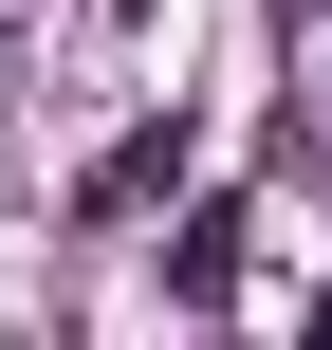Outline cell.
<instances>
[{
	"label": "cell",
	"instance_id": "obj_2",
	"mask_svg": "<svg viewBox=\"0 0 332 350\" xmlns=\"http://www.w3.org/2000/svg\"><path fill=\"white\" fill-rule=\"evenodd\" d=\"M240 240H259V221H240V203H203V221L166 240V277H185V295H240Z\"/></svg>",
	"mask_w": 332,
	"mask_h": 350
},
{
	"label": "cell",
	"instance_id": "obj_1",
	"mask_svg": "<svg viewBox=\"0 0 332 350\" xmlns=\"http://www.w3.org/2000/svg\"><path fill=\"white\" fill-rule=\"evenodd\" d=\"M166 166H185V129H129V148L74 185V203H92V221H129V203H166Z\"/></svg>",
	"mask_w": 332,
	"mask_h": 350
},
{
	"label": "cell",
	"instance_id": "obj_3",
	"mask_svg": "<svg viewBox=\"0 0 332 350\" xmlns=\"http://www.w3.org/2000/svg\"><path fill=\"white\" fill-rule=\"evenodd\" d=\"M314 350H332V295H314Z\"/></svg>",
	"mask_w": 332,
	"mask_h": 350
}]
</instances>
